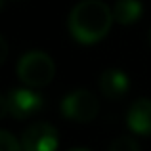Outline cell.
Returning <instances> with one entry per match:
<instances>
[{
	"mask_svg": "<svg viewBox=\"0 0 151 151\" xmlns=\"http://www.w3.org/2000/svg\"><path fill=\"white\" fill-rule=\"evenodd\" d=\"M113 21V10L103 0H81L71 10L67 27L77 42L96 44L107 37Z\"/></svg>",
	"mask_w": 151,
	"mask_h": 151,
	"instance_id": "6da1fadb",
	"label": "cell"
},
{
	"mask_svg": "<svg viewBox=\"0 0 151 151\" xmlns=\"http://www.w3.org/2000/svg\"><path fill=\"white\" fill-rule=\"evenodd\" d=\"M55 75V63L44 52H27L17 63V77L29 88H42L50 84Z\"/></svg>",
	"mask_w": 151,
	"mask_h": 151,
	"instance_id": "7a4b0ae2",
	"label": "cell"
},
{
	"mask_svg": "<svg viewBox=\"0 0 151 151\" xmlns=\"http://www.w3.org/2000/svg\"><path fill=\"white\" fill-rule=\"evenodd\" d=\"M0 105H2V117L10 115L14 119L23 121L42 109L44 98L31 88H15L0 98Z\"/></svg>",
	"mask_w": 151,
	"mask_h": 151,
	"instance_id": "3957f363",
	"label": "cell"
},
{
	"mask_svg": "<svg viewBox=\"0 0 151 151\" xmlns=\"http://www.w3.org/2000/svg\"><path fill=\"white\" fill-rule=\"evenodd\" d=\"M61 113L75 122H90L100 113V101L88 90H73L61 100Z\"/></svg>",
	"mask_w": 151,
	"mask_h": 151,
	"instance_id": "277c9868",
	"label": "cell"
},
{
	"mask_svg": "<svg viewBox=\"0 0 151 151\" xmlns=\"http://www.w3.org/2000/svg\"><path fill=\"white\" fill-rule=\"evenodd\" d=\"M21 145L23 151H58V130L50 122H35L29 128H25L21 136Z\"/></svg>",
	"mask_w": 151,
	"mask_h": 151,
	"instance_id": "5b68a950",
	"label": "cell"
},
{
	"mask_svg": "<svg viewBox=\"0 0 151 151\" xmlns=\"http://www.w3.org/2000/svg\"><path fill=\"white\" fill-rule=\"evenodd\" d=\"M126 124L138 136H151V100L140 98L128 107Z\"/></svg>",
	"mask_w": 151,
	"mask_h": 151,
	"instance_id": "8992f818",
	"label": "cell"
},
{
	"mask_svg": "<svg viewBox=\"0 0 151 151\" xmlns=\"http://www.w3.org/2000/svg\"><path fill=\"white\" fill-rule=\"evenodd\" d=\"M100 90L107 100L117 101L128 94L130 81L126 77V73H122L121 69H107L100 77Z\"/></svg>",
	"mask_w": 151,
	"mask_h": 151,
	"instance_id": "52a82bcc",
	"label": "cell"
},
{
	"mask_svg": "<svg viewBox=\"0 0 151 151\" xmlns=\"http://www.w3.org/2000/svg\"><path fill=\"white\" fill-rule=\"evenodd\" d=\"M144 14V6L140 0H117L113 6V17L121 25H132Z\"/></svg>",
	"mask_w": 151,
	"mask_h": 151,
	"instance_id": "ba28073f",
	"label": "cell"
},
{
	"mask_svg": "<svg viewBox=\"0 0 151 151\" xmlns=\"http://www.w3.org/2000/svg\"><path fill=\"white\" fill-rule=\"evenodd\" d=\"M107 151H140V145L130 136H119L111 142V145H109Z\"/></svg>",
	"mask_w": 151,
	"mask_h": 151,
	"instance_id": "9c48e42d",
	"label": "cell"
},
{
	"mask_svg": "<svg viewBox=\"0 0 151 151\" xmlns=\"http://www.w3.org/2000/svg\"><path fill=\"white\" fill-rule=\"evenodd\" d=\"M0 151H23V145L8 130H2L0 132Z\"/></svg>",
	"mask_w": 151,
	"mask_h": 151,
	"instance_id": "30bf717a",
	"label": "cell"
},
{
	"mask_svg": "<svg viewBox=\"0 0 151 151\" xmlns=\"http://www.w3.org/2000/svg\"><path fill=\"white\" fill-rule=\"evenodd\" d=\"M0 63H4L6 61V55H8V46H6V38L4 37H0Z\"/></svg>",
	"mask_w": 151,
	"mask_h": 151,
	"instance_id": "8fae6325",
	"label": "cell"
},
{
	"mask_svg": "<svg viewBox=\"0 0 151 151\" xmlns=\"http://www.w3.org/2000/svg\"><path fill=\"white\" fill-rule=\"evenodd\" d=\"M69 151H90V149H86V147H73V149H69Z\"/></svg>",
	"mask_w": 151,
	"mask_h": 151,
	"instance_id": "7c38bea8",
	"label": "cell"
},
{
	"mask_svg": "<svg viewBox=\"0 0 151 151\" xmlns=\"http://www.w3.org/2000/svg\"><path fill=\"white\" fill-rule=\"evenodd\" d=\"M149 44H151V29H149Z\"/></svg>",
	"mask_w": 151,
	"mask_h": 151,
	"instance_id": "4fadbf2b",
	"label": "cell"
}]
</instances>
